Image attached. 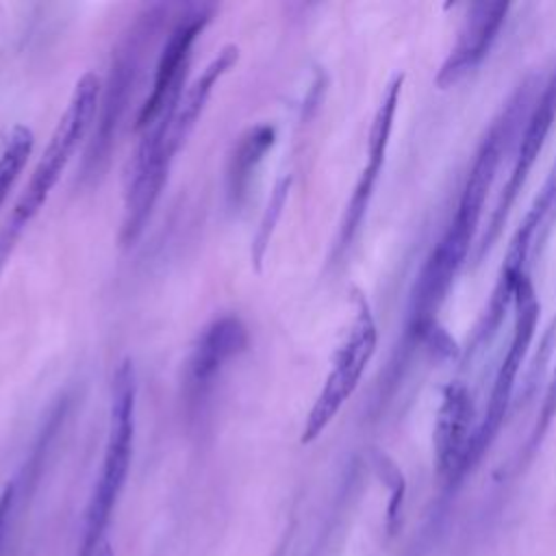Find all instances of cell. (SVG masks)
Wrapping results in <instances>:
<instances>
[{
  "mask_svg": "<svg viewBox=\"0 0 556 556\" xmlns=\"http://www.w3.org/2000/svg\"><path fill=\"white\" fill-rule=\"evenodd\" d=\"M165 15H167V7L163 4L146 7L128 26L119 43L115 46L109 74L100 89L93 130L80 159V169H78L80 185H93L104 176L111 163V154L115 150L122 122L126 117V111L132 98L135 85L139 80L143 54L150 50L152 37L159 30Z\"/></svg>",
  "mask_w": 556,
  "mask_h": 556,
  "instance_id": "obj_3",
  "label": "cell"
},
{
  "mask_svg": "<svg viewBox=\"0 0 556 556\" xmlns=\"http://www.w3.org/2000/svg\"><path fill=\"white\" fill-rule=\"evenodd\" d=\"M96 556H115V554H113V547H111V543H109V541H104V543L100 545V549L96 552Z\"/></svg>",
  "mask_w": 556,
  "mask_h": 556,
  "instance_id": "obj_20",
  "label": "cell"
},
{
  "mask_svg": "<svg viewBox=\"0 0 556 556\" xmlns=\"http://www.w3.org/2000/svg\"><path fill=\"white\" fill-rule=\"evenodd\" d=\"M135 408H137V371L130 358H124L111 384V408H109V432L104 454L96 484L91 489L85 517L83 536L76 556H96L104 543V530L124 491L132 445H135Z\"/></svg>",
  "mask_w": 556,
  "mask_h": 556,
  "instance_id": "obj_4",
  "label": "cell"
},
{
  "mask_svg": "<svg viewBox=\"0 0 556 556\" xmlns=\"http://www.w3.org/2000/svg\"><path fill=\"white\" fill-rule=\"evenodd\" d=\"M289 185H291V178L289 176H282L278 178L271 195H269V202L265 206V213L258 222V228H256V235H254V241H252V265L256 271H261L263 267V261H265V252H267V245L271 241V235H274V228L282 215V208H285V202H287V195H289Z\"/></svg>",
  "mask_w": 556,
  "mask_h": 556,
  "instance_id": "obj_17",
  "label": "cell"
},
{
  "mask_svg": "<svg viewBox=\"0 0 556 556\" xmlns=\"http://www.w3.org/2000/svg\"><path fill=\"white\" fill-rule=\"evenodd\" d=\"M100 89H102V80L96 72H85L76 80L72 96L67 100V106L48 139V146L43 148L24 191L20 193L17 202L13 204V211L9 213L4 226L0 228V274L4 271L22 232L43 208L63 169L74 156L78 143L85 139L87 130L93 126Z\"/></svg>",
  "mask_w": 556,
  "mask_h": 556,
  "instance_id": "obj_2",
  "label": "cell"
},
{
  "mask_svg": "<svg viewBox=\"0 0 556 556\" xmlns=\"http://www.w3.org/2000/svg\"><path fill=\"white\" fill-rule=\"evenodd\" d=\"M556 417V369L547 382V389H545V395H543V402H541V410H539V419H536V426L532 430V439H530V447H536L541 437L545 434V430L549 428L552 419Z\"/></svg>",
  "mask_w": 556,
  "mask_h": 556,
  "instance_id": "obj_18",
  "label": "cell"
},
{
  "mask_svg": "<svg viewBox=\"0 0 556 556\" xmlns=\"http://www.w3.org/2000/svg\"><path fill=\"white\" fill-rule=\"evenodd\" d=\"M554 224H556V163H554L552 172L547 174V180L543 182L539 195L534 198L532 206L528 208L521 226L517 228V232L508 245L504 265L500 269L497 282H495V289H493L486 315H484V326H482L484 334H491L497 328V324L502 321L504 311L513 304L517 282L528 274L526 267H528V258H530L534 245L536 243L541 245L547 239Z\"/></svg>",
  "mask_w": 556,
  "mask_h": 556,
  "instance_id": "obj_7",
  "label": "cell"
},
{
  "mask_svg": "<svg viewBox=\"0 0 556 556\" xmlns=\"http://www.w3.org/2000/svg\"><path fill=\"white\" fill-rule=\"evenodd\" d=\"M513 306H515L513 334H510V341H508V350H506V354H504V358L497 367L495 382H493V389H491V395H489V404L484 408V415L478 421L476 441H473V465L478 463L482 452L491 445L493 437L497 434V430L504 421V415L508 410L521 363L526 358V352H528L530 341H532L534 330H536L539 300H536V293H534V287H532L528 274L517 282Z\"/></svg>",
  "mask_w": 556,
  "mask_h": 556,
  "instance_id": "obj_6",
  "label": "cell"
},
{
  "mask_svg": "<svg viewBox=\"0 0 556 556\" xmlns=\"http://www.w3.org/2000/svg\"><path fill=\"white\" fill-rule=\"evenodd\" d=\"M402 76H395L378 109H376V115L371 119V128H369V139H367V163L354 185V191L348 200V206H345V213H343V219H341V228H339V239H337V245H334V252L337 254H343L354 237L358 235V228L365 219V213L369 208V202H371V195H374V189H376V180L380 176V169L384 165V156H387V148H389V137H391V128H393V119H395V111H397V104H400V93H402Z\"/></svg>",
  "mask_w": 556,
  "mask_h": 556,
  "instance_id": "obj_11",
  "label": "cell"
},
{
  "mask_svg": "<svg viewBox=\"0 0 556 556\" xmlns=\"http://www.w3.org/2000/svg\"><path fill=\"white\" fill-rule=\"evenodd\" d=\"M215 15V4L195 2L185 9V13L176 20V24L169 28L167 39L159 52L156 65H154V78L150 85V91L139 106L135 130L141 132L165 106V102L182 91L187 87V70L189 59L195 39L204 33L208 22Z\"/></svg>",
  "mask_w": 556,
  "mask_h": 556,
  "instance_id": "obj_8",
  "label": "cell"
},
{
  "mask_svg": "<svg viewBox=\"0 0 556 556\" xmlns=\"http://www.w3.org/2000/svg\"><path fill=\"white\" fill-rule=\"evenodd\" d=\"M248 326L232 313L215 317L200 330L182 367V397L189 408L206 400L219 374L248 348Z\"/></svg>",
  "mask_w": 556,
  "mask_h": 556,
  "instance_id": "obj_9",
  "label": "cell"
},
{
  "mask_svg": "<svg viewBox=\"0 0 556 556\" xmlns=\"http://www.w3.org/2000/svg\"><path fill=\"white\" fill-rule=\"evenodd\" d=\"M274 143L276 128L267 122L250 126L237 139L226 165V202L232 211H239L245 204L252 178Z\"/></svg>",
  "mask_w": 556,
  "mask_h": 556,
  "instance_id": "obj_15",
  "label": "cell"
},
{
  "mask_svg": "<svg viewBox=\"0 0 556 556\" xmlns=\"http://www.w3.org/2000/svg\"><path fill=\"white\" fill-rule=\"evenodd\" d=\"M523 100L526 96L519 91L489 128L486 137L478 148L469 176L465 180L454 219L450 222L439 243L432 248L430 256L426 258L417 276V282L413 287V298H410V328L417 334L432 330L437 313L445 302L447 291L469 254L471 239L482 217L484 200L489 195V189L493 185V178L502 159V150L506 146V139L513 132V126L519 117V104H523Z\"/></svg>",
  "mask_w": 556,
  "mask_h": 556,
  "instance_id": "obj_1",
  "label": "cell"
},
{
  "mask_svg": "<svg viewBox=\"0 0 556 556\" xmlns=\"http://www.w3.org/2000/svg\"><path fill=\"white\" fill-rule=\"evenodd\" d=\"M239 56H241V50L237 43L222 46L217 54L204 65V70L193 78V83L185 87L180 102L176 106V115L172 119L169 139H167V150L174 159L178 150L185 146L187 137L193 132L195 124L200 122L206 109V102L213 96V89L230 70H235V65L239 63Z\"/></svg>",
  "mask_w": 556,
  "mask_h": 556,
  "instance_id": "obj_14",
  "label": "cell"
},
{
  "mask_svg": "<svg viewBox=\"0 0 556 556\" xmlns=\"http://www.w3.org/2000/svg\"><path fill=\"white\" fill-rule=\"evenodd\" d=\"M376 345H378V328H376L371 308L361 293H354L352 324L332 354L326 380L306 415L300 443L306 445L315 441L328 428V424L334 419L341 406L356 391L376 352Z\"/></svg>",
  "mask_w": 556,
  "mask_h": 556,
  "instance_id": "obj_5",
  "label": "cell"
},
{
  "mask_svg": "<svg viewBox=\"0 0 556 556\" xmlns=\"http://www.w3.org/2000/svg\"><path fill=\"white\" fill-rule=\"evenodd\" d=\"M554 119H556V72L554 76L549 78L547 87L543 89L541 98L536 100L530 117H528V124L523 128V135H521V141H519V148H517V156H515V165H513V172L506 180V187L493 208V215L489 219V228H486V235L482 237V241L478 243V252H476V263L482 261L484 252L493 245V241L497 239L504 222H506V215L510 211V206L515 204L517 200V193L521 191L539 152L543 150V143L554 126Z\"/></svg>",
  "mask_w": 556,
  "mask_h": 556,
  "instance_id": "obj_12",
  "label": "cell"
},
{
  "mask_svg": "<svg viewBox=\"0 0 556 556\" xmlns=\"http://www.w3.org/2000/svg\"><path fill=\"white\" fill-rule=\"evenodd\" d=\"M508 4L506 2H476L469 7L463 26L458 30L456 43L452 46L450 54L445 56L439 74L437 85L450 87L460 80L465 74L476 70L482 59L489 54L497 33L506 20Z\"/></svg>",
  "mask_w": 556,
  "mask_h": 556,
  "instance_id": "obj_13",
  "label": "cell"
},
{
  "mask_svg": "<svg viewBox=\"0 0 556 556\" xmlns=\"http://www.w3.org/2000/svg\"><path fill=\"white\" fill-rule=\"evenodd\" d=\"M476 430V404L469 389L463 382H450L441 395L432 432L434 463L443 480L456 482L473 467Z\"/></svg>",
  "mask_w": 556,
  "mask_h": 556,
  "instance_id": "obj_10",
  "label": "cell"
},
{
  "mask_svg": "<svg viewBox=\"0 0 556 556\" xmlns=\"http://www.w3.org/2000/svg\"><path fill=\"white\" fill-rule=\"evenodd\" d=\"M15 491H17V484H15V480H13V482H7L4 489H2V493H0V543H2V539H4L9 519H11V513H13Z\"/></svg>",
  "mask_w": 556,
  "mask_h": 556,
  "instance_id": "obj_19",
  "label": "cell"
},
{
  "mask_svg": "<svg viewBox=\"0 0 556 556\" xmlns=\"http://www.w3.org/2000/svg\"><path fill=\"white\" fill-rule=\"evenodd\" d=\"M33 146H35L33 130L24 124H15L0 152V206L4 204L9 191L13 189L22 169L26 167Z\"/></svg>",
  "mask_w": 556,
  "mask_h": 556,
  "instance_id": "obj_16",
  "label": "cell"
}]
</instances>
